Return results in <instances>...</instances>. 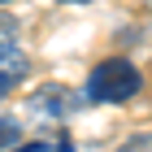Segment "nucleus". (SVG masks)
Masks as SVG:
<instances>
[{"label": "nucleus", "mask_w": 152, "mask_h": 152, "mask_svg": "<svg viewBox=\"0 0 152 152\" xmlns=\"http://www.w3.org/2000/svg\"><path fill=\"white\" fill-rule=\"evenodd\" d=\"M74 109H78V96H74L70 87H39V91L26 100L22 113L31 117V122H39V126H61Z\"/></svg>", "instance_id": "obj_2"}, {"label": "nucleus", "mask_w": 152, "mask_h": 152, "mask_svg": "<svg viewBox=\"0 0 152 152\" xmlns=\"http://www.w3.org/2000/svg\"><path fill=\"white\" fill-rule=\"evenodd\" d=\"M31 70V61H26V48L18 44L13 35V22H0V100L18 87Z\"/></svg>", "instance_id": "obj_3"}, {"label": "nucleus", "mask_w": 152, "mask_h": 152, "mask_svg": "<svg viewBox=\"0 0 152 152\" xmlns=\"http://www.w3.org/2000/svg\"><path fill=\"white\" fill-rule=\"evenodd\" d=\"M139 87H143V74L126 57H109L87 74V100H96V104H122Z\"/></svg>", "instance_id": "obj_1"}, {"label": "nucleus", "mask_w": 152, "mask_h": 152, "mask_svg": "<svg viewBox=\"0 0 152 152\" xmlns=\"http://www.w3.org/2000/svg\"><path fill=\"white\" fill-rule=\"evenodd\" d=\"M126 148H152V135H130Z\"/></svg>", "instance_id": "obj_6"}, {"label": "nucleus", "mask_w": 152, "mask_h": 152, "mask_svg": "<svg viewBox=\"0 0 152 152\" xmlns=\"http://www.w3.org/2000/svg\"><path fill=\"white\" fill-rule=\"evenodd\" d=\"M22 143V122L18 117H0V148H18Z\"/></svg>", "instance_id": "obj_5"}, {"label": "nucleus", "mask_w": 152, "mask_h": 152, "mask_svg": "<svg viewBox=\"0 0 152 152\" xmlns=\"http://www.w3.org/2000/svg\"><path fill=\"white\" fill-rule=\"evenodd\" d=\"M143 4H148V9H152V0H143Z\"/></svg>", "instance_id": "obj_7"}, {"label": "nucleus", "mask_w": 152, "mask_h": 152, "mask_svg": "<svg viewBox=\"0 0 152 152\" xmlns=\"http://www.w3.org/2000/svg\"><path fill=\"white\" fill-rule=\"evenodd\" d=\"M0 4H4V0H0Z\"/></svg>", "instance_id": "obj_9"}, {"label": "nucleus", "mask_w": 152, "mask_h": 152, "mask_svg": "<svg viewBox=\"0 0 152 152\" xmlns=\"http://www.w3.org/2000/svg\"><path fill=\"white\" fill-rule=\"evenodd\" d=\"M26 148H35V152H48V148H70V135L61 126H48L44 135H35V139H26Z\"/></svg>", "instance_id": "obj_4"}, {"label": "nucleus", "mask_w": 152, "mask_h": 152, "mask_svg": "<svg viewBox=\"0 0 152 152\" xmlns=\"http://www.w3.org/2000/svg\"><path fill=\"white\" fill-rule=\"evenodd\" d=\"M70 4H78V0H70Z\"/></svg>", "instance_id": "obj_8"}]
</instances>
